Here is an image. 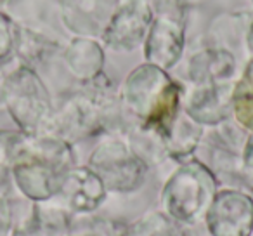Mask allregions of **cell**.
<instances>
[{"label":"cell","instance_id":"7a4b0ae2","mask_svg":"<svg viewBox=\"0 0 253 236\" xmlns=\"http://www.w3.org/2000/svg\"><path fill=\"white\" fill-rule=\"evenodd\" d=\"M238 116L239 120L245 125L253 129V102H245L238 108Z\"/></svg>","mask_w":253,"mask_h":236},{"label":"cell","instance_id":"6da1fadb","mask_svg":"<svg viewBox=\"0 0 253 236\" xmlns=\"http://www.w3.org/2000/svg\"><path fill=\"white\" fill-rule=\"evenodd\" d=\"M175 99H177L175 91H173V89H169V91H167L165 94L162 95V99H160L158 106H156L155 116H153V120H156V122H163V120H165V116H169L170 113L173 111Z\"/></svg>","mask_w":253,"mask_h":236}]
</instances>
